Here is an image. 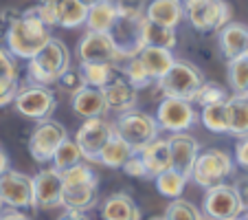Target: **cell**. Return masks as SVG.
Here are the masks:
<instances>
[{
  "label": "cell",
  "instance_id": "obj_4",
  "mask_svg": "<svg viewBox=\"0 0 248 220\" xmlns=\"http://www.w3.org/2000/svg\"><path fill=\"white\" fill-rule=\"evenodd\" d=\"M204 73L198 66L189 64V62H173V66L156 82V88L160 90L163 97H178V99H189L193 102L204 84Z\"/></svg>",
  "mask_w": 248,
  "mask_h": 220
},
{
  "label": "cell",
  "instance_id": "obj_29",
  "mask_svg": "<svg viewBox=\"0 0 248 220\" xmlns=\"http://www.w3.org/2000/svg\"><path fill=\"white\" fill-rule=\"evenodd\" d=\"M189 181H191L189 176H185V174H180L178 169L171 168V169H167V172L158 174V176L154 178V185H156L160 196L173 201V198H180L185 194V187H187Z\"/></svg>",
  "mask_w": 248,
  "mask_h": 220
},
{
  "label": "cell",
  "instance_id": "obj_31",
  "mask_svg": "<svg viewBox=\"0 0 248 220\" xmlns=\"http://www.w3.org/2000/svg\"><path fill=\"white\" fill-rule=\"evenodd\" d=\"M178 44V35L173 27H165L158 22H145V47H160L173 51Z\"/></svg>",
  "mask_w": 248,
  "mask_h": 220
},
{
  "label": "cell",
  "instance_id": "obj_12",
  "mask_svg": "<svg viewBox=\"0 0 248 220\" xmlns=\"http://www.w3.org/2000/svg\"><path fill=\"white\" fill-rule=\"evenodd\" d=\"M16 110L27 119H35V121H44L53 115V110L57 108L55 95L48 90V86L42 84H29L22 86L14 102Z\"/></svg>",
  "mask_w": 248,
  "mask_h": 220
},
{
  "label": "cell",
  "instance_id": "obj_13",
  "mask_svg": "<svg viewBox=\"0 0 248 220\" xmlns=\"http://www.w3.org/2000/svg\"><path fill=\"white\" fill-rule=\"evenodd\" d=\"M77 57L79 62H106V64L125 62L110 33L90 31V29L81 35L79 44H77Z\"/></svg>",
  "mask_w": 248,
  "mask_h": 220
},
{
  "label": "cell",
  "instance_id": "obj_41",
  "mask_svg": "<svg viewBox=\"0 0 248 220\" xmlns=\"http://www.w3.org/2000/svg\"><path fill=\"white\" fill-rule=\"evenodd\" d=\"M123 172L132 178H150V172H147V168H145V163H143L139 152L130 156V161L123 165Z\"/></svg>",
  "mask_w": 248,
  "mask_h": 220
},
{
  "label": "cell",
  "instance_id": "obj_30",
  "mask_svg": "<svg viewBox=\"0 0 248 220\" xmlns=\"http://www.w3.org/2000/svg\"><path fill=\"white\" fill-rule=\"evenodd\" d=\"M200 121L206 130L216 132V135H229V108H226V102L204 106L200 110Z\"/></svg>",
  "mask_w": 248,
  "mask_h": 220
},
{
  "label": "cell",
  "instance_id": "obj_19",
  "mask_svg": "<svg viewBox=\"0 0 248 220\" xmlns=\"http://www.w3.org/2000/svg\"><path fill=\"white\" fill-rule=\"evenodd\" d=\"M99 216H101V220H143L140 207L125 192L110 194L99 207Z\"/></svg>",
  "mask_w": 248,
  "mask_h": 220
},
{
  "label": "cell",
  "instance_id": "obj_6",
  "mask_svg": "<svg viewBox=\"0 0 248 220\" xmlns=\"http://www.w3.org/2000/svg\"><path fill=\"white\" fill-rule=\"evenodd\" d=\"M185 18L196 31H220L231 22L233 9L226 0H185Z\"/></svg>",
  "mask_w": 248,
  "mask_h": 220
},
{
  "label": "cell",
  "instance_id": "obj_51",
  "mask_svg": "<svg viewBox=\"0 0 248 220\" xmlns=\"http://www.w3.org/2000/svg\"><path fill=\"white\" fill-rule=\"evenodd\" d=\"M2 209H5V205H2V201H0V214H2Z\"/></svg>",
  "mask_w": 248,
  "mask_h": 220
},
{
  "label": "cell",
  "instance_id": "obj_28",
  "mask_svg": "<svg viewBox=\"0 0 248 220\" xmlns=\"http://www.w3.org/2000/svg\"><path fill=\"white\" fill-rule=\"evenodd\" d=\"M119 64H106V62H79V73L86 86L103 88L119 73Z\"/></svg>",
  "mask_w": 248,
  "mask_h": 220
},
{
  "label": "cell",
  "instance_id": "obj_42",
  "mask_svg": "<svg viewBox=\"0 0 248 220\" xmlns=\"http://www.w3.org/2000/svg\"><path fill=\"white\" fill-rule=\"evenodd\" d=\"M233 159H235V163H237L239 168L248 169V136H244V139H239L237 143H235Z\"/></svg>",
  "mask_w": 248,
  "mask_h": 220
},
{
  "label": "cell",
  "instance_id": "obj_3",
  "mask_svg": "<svg viewBox=\"0 0 248 220\" xmlns=\"http://www.w3.org/2000/svg\"><path fill=\"white\" fill-rule=\"evenodd\" d=\"M145 9L140 7H132V5H123L119 9V18L114 22L112 35L114 44L119 47L123 60H130V57H136L143 49H145Z\"/></svg>",
  "mask_w": 248,
  "mask_h": 220
},
{
  "label": "cell",
  "instance_id": "obj_20",
  "mask_svg": "<svg viewBox=\"0 0 248 220\" xmlns=\"http://www.w3.org/2000/svg\"><path fill=\"white\" fill-rule=\"evenodd\" d=\"M145 18L150 22L178 29L185 20V0H150L145 5Z\"/></svg>",
  "mask_w": 248,
  "mask_h": 220
},
{
  "label": "cell",
  "instance_id": "obj_37",
  "mask_svg": "<svg viewBox=\"0 0 248 220\" xmlns=\"http://www.w3.org/2000/svg\"><path fill=\"white\" fill-rule=\"evenodd\" d=\"M123 73H125V77L139 90L140 88H147V86L154 84V82H152V77L145 73V68L140 66V62L136 60V57H130V60H125V64H123Z\"/></svg>",
  "mask_w": 248,
  "mask_h": 220
},
{
  "label": "cell",
  "instance_id": "obj_50",
  "mask_svg": "<svg viewBox=\"0 0 248 220\" xmlns=\"http://www.w3.org/2000/svg\"><path fill=\"white\" fill-rule=\"evenodd\" d=\"M150 220H167L165 216H154V218H150Z\"/></svg>",
  "mask_w": 248,
  "mask_h": 220
},
{
  "label": "cell",
  "instance_id": "obj_26",
  "mask_svg": "<svg viewBox=\"0 0 248 220\" xmlns=\"http://www.w3.org/2000/svg\"><path fill=\"white\" fill-rule=\"evenodd\" d=\"M229 108V135L244 139L248 136V95H231L226 99Z\"/></svg>",
  "mask_w": 248,
  "mask_h": 220
},
{
  "label": "cell",
  "instance_id": "obj_17",
  "mask_svg": "<svg viewBox=\"0 0 248 220\" xmlns=\"http://www.w3.org/2000/svg\"><path fill=\"white\" fill-rule=\"evenodd\" d=\"M101 93H103V97H106L108 110H114V113H119V115L127 113V110H134L136 102H139V88L125 77L123 68L119 70L108 84L103 86Z\"/></svg>",
  "mask_w": 248,
  "mask_h": 220
},
{
  "label": "cell",
  "instance_id": "obj_32",
  "mask_svg": "<svg viewBox=\"0 0 248 220\" xmlns=\"http://www.w3.org/2000/svg\"><path fill=\"white\" fill-rule=\"evenodd\" d=\"M81 161H84V152H81V148L77 145V141L68 136V139L57 148L55 156H53V168H57L60 172H66V169H70L73 165L81 163Z\"/></svg>",
  "mask_w": 248,
  "mask_h": 220
},
{
  "label": "cell",
  "instance_id": "obj_22",
  "mask_svg": "<svg viewBox=\"0 0 248 220\" xmlns=\"http://www.w3.org/2000/svg\"><path fill=\"white\" fill-rule=\"evenodd\" d=\"M217 33H220V51L229 62L239 60V57L246 55L248 27H244V24H239V22H229Z\"/></svg>",
  "mask_w": 248,
  "mask_h": 220
},
{
  "label": "cell",
  "instance_id": "obj_45",
  "mask_svg": "<svg viewBox=\"0 0 248 220\" xmlns=\"http://www.w3.org/2000/svg\"><path fill=\"white\" fill-rule=\"evenodd\" d=\"M57 220H90L88 214L86 211H73V209H64L60 214V218Z\"/></svg>",
  "mask_w": 248,
  "mask_h": 220
},
{
  "label": "cell",
  "instance_id": "obj_21",
  "mask_svg": "<svg viewBox=\"0 0 248 220\" xmlns=\"http://www.w3.org/2000/svg\"><path fill=\"white\" fill-rule=\"evenodd\" d=\"M70 106L84 119L103 117L106 110H108V103H106V97H103L101 88H94V86H84L81 90H77V93L70 97Z\"/></svg>",
  "mask_w": 248,
  "mask_h": 220
},
{
  "label": "cell",
  "instance_id": "obj_34",
  "mask_svg": "<svg viewBox=\"0 0 248 220\" xmlns=\"http://www.w3.org/2000/svg\"><path fill=\"white\" fill-rule=\"evenodd\" d=\"M229 84L233 95H248V57L229 62Z\"/></svg>",
  "mask_w": 248,
  "mask_h": 220
},
{
  "label": "cell",
  "instance_id": "obj_40",
  "mask_svg": "<svg viewBox=\"0 0 248 220\" xmlns=\"http://www.w3.org/2000/svg\"><path fill=\"white\" fill-rule=\"evenodd\" d=\"M11 77H18V64H16V57L11 55L5 47H0V82L11 80Z\"/></svg>",
  "mask_w": 248,
  "mask_h": 220
},
{
  "label": "cell",
  "instance_id": "obj_7",
  "mask_svg": "<svg viewBox=\"0 0 248 220\" xmlns=\"http://www.w3.org/2000/svg\"><path fill=\"white\" fill-rule=\"evenodd\" d=\"M235 159L224 150H204L200 152L191 172V181L198 187L209 189L213 185L226 183L235 172Z\"/></svg>",
  "mask_w": 248,
  "mask_h": 220
},
{
  "label": "cell",
  "instance_id": "obj_15",
  "mask_svg": "<svg viewBox=\"0 0 248 220\" xmlns=\"http://www.w3.org/2000/svg\"><path fill=\"white\" fill-rule=\"evenodd\" d=\"M64 176L57 168H44L33 176V209H55L62 207Z\"/></svg>",
  "mask_w": 248,
  "mask_h": 220
},
{
  "label": "cell",
  "instance_id": "obj_5",
  "mask_svg": "<svg viewBox=\"0 0 248 220\" xmlns=\"http://www.w3.org/2000/svg\"><path fill=\"white\" fill-rule=\"evenodd\" d=\"M117 135L130 145L134 152H140L145 145H150L154 139H158V119L156 115H147L140 110H127L121 113L114 121Z\"/></svg>",
  "mask_w": 248,
  "mask_h": 220
},
{
  "label": "cell",
  "instance_id": "obj_18",
  "mask_svg": "<svg viewBox=\"0 0 248 220\" xmlns=\"http://www.w3.org/2000/svg\"><path fill=\"white\" fill-rule=\"evenodd\" d=\"M99 203V181L93 183H64L62 207L73 211H90Z\"/></svg>",
  "mask_w": 248,
  "mask_h": 220
},
{
  "label": "cell",
  "instance_id": "obj_49",
  "mask_svg": "<svg viewBox=\"0 0 248 220\" xmlns=\"http://www.w3.org/2000/svg\"><path fill=\"white\" fill-rule=\"evenodd\" d=\"M237 220H248V211H244V214L242 216H239V218Z\"/></svg>",
  "mask_w": 248,
  "mask_h": 220
},
{
  "label": "cell",
  "instance_id": "obj_11",
  "mask_svg": "<svg viewBox=\"0 0 248 220\" xmlns=\"http://www.w3.org/2000/svg\"><path fill=\"white\" fill-rule=\"evenodd\" d=\"M156 119H158L160 130L167 132H187L198 123L200 115L196 113L193 102L178 97H163L156 110Z\"/></svg>",
  "mask_w": 248,
  "mask_h": 220
},
{
  "label": "cell",
  "instance_id": "obj_52",
  "mask_svg": "<svg viewBox=\"0 0 248 220\" xmlns=\"http://www.w3.org/2000/svg\"><path fill=\"white\" fill-rule=\"evenodd\" d=\"M246 57H248V47H246Z\"/></svg>",
  "mask_w": 248,
  "mask_h": 220
},
{
  "label": "cell",
  "instance_id": "obj_44",
  "mask_svg": "<svg viewBox=\"0 0 248 220\" xmlns=\"http://www.w3.org/2000/svg\"><path fill=\"white\" fill-rule=\"evenodd\" d=\"M237 187V194L242 198V205H244V211H248V178H242V181L235 183Z\"/></svg>",
  "mask_w": 248,
  "mask_h": 220
},
{
  "label": "cell",
  "instance_id": "obj_10",
  "mask_svg": "<svg viewBox=\"0 0 248 220\" xmlns=\"http://www.w3.org/2000/svg\"><path fill=\"white\" fill-rule=\"evenodd\" d=\"M117 132L114 123H110L106 117H93V119H84V123L79 126L75 135L77 145L84 152V161L88 163H99V154L106 148L112 135Z\"/></svg>",
  "mask_w": 248,
  "mask_h": 220
},
{
  "label": "cell",
  "instance_id": "obj_16",
  "mask_svg": "<svg viewBox=\"0 0 248 220\" xmlns=\"http://www.w3.org/2000/svg\"><path fill=\"white\" fill-rule=\"evenodd\" d=\"M167 141H169V150H171V168L191 178L193 165H196L198 156H200L198 139L191 136L189 132H171L167 136Z\"/></svg>",
  "mask_w": 248,
  "mask_h": 220
},
{
  "label": "cell",
  "instance_id": "obj_9",
  "mask_svg": "<svg viewBox=\"0 0 248 220\" xmlns=\"http://www.w3.org/2000/svg\"><path fill=\"white\" fill-rule=\"evenodd\" d=\"M68 139V130L64 123L55 121V119H44L35 126V130L29 136V154L38 163H53L57 148Z\"/></svg>",
  "mask_w": 248,
  "mask_h": 220
},
{
  "label": "cell",
  "instance_id": "obj_46",
  "mask_svg": "<svg viewBox=\"0 0 248 220\" xmlns=\"http://www.w3.org/2000/svg\"><path fill=\"white\" fill-rule=\"evenodd\" d=\"M7 169H11V163H9V154L5 152V148L0 145V176L7 172Z\"/></svg>",
  "mask_w": 248,
  "mask_h": 220
},
{
  "label": "cell",
  "instance_id": "obj_2",
  "mask_svg": "<svg viewBox=\"0 0 248 220\" xmlns=\"http://www.w3.org/2000/svg\"><path fill=\"white\" fill-rule=\"evenodd\" d=\"M70 68V51L62 40L51 38L31 60L27 62V73L31 84L51 86Z\"/></svg>",
  "mask_w": 248,
  "mask_h": 220
},
{
  "label": "cell",
  "instance_id": "obj_14",
  "mask_svg": "<svg viewBox=\"0 0 248 220\" xmlns=\"http://www.w3.org/2000/svg\"><path fill=\"white\" fill-rule=\"evenodd\" d=\"M0 201L9 209H33V176L7 169L0 176Z\"/></svg>",
  "mask_w": 248,
  "mask_h": 220
},
{
  "label": "cell",
  "instance_id": "obj_24",
  "mask_svg": "<svg viewBox=\"0 0 248 220\" xmlns=\"http://www.w3.org/2000/svg\"><path fill=\"white\" fill-rule=\"evenodd\" d=\"M136 60L140 62V66L145 68V73L152 77V82H158L160 77L167 73L173 66L176 57L169 49H160V47H145L143 51L136 55Z\"/></svg>",
  "mask_w": 248,
  "mask_h": 220
},
{
  "label": "cell",
  "instance_id": "obj_39",
  "mask_svg": "<svg viewBox=\"0 0 248 220\" xmlns=\"http://www.w3.org/2000/svg\"><path fill=\"white\" fill-rule=\"evenodd\" d=\"M57 86H60L62 90H64V93H68L70 97H73V95L77 93V90H81L84 88V77H81V73L79 70H73V68H68L64 73V75L60 77V80H57Z\"/></svg>",
  "mask_w": 248,
  "mask_h": 220
},
{
  "label": "cell",
  "instance_id": "obj_47",
  "mask_svg": "<svg viewBox=\"0 0 248 220\" xmlns=\"http://www.w3.org/2000/svg\"><path fill=\"white\" fill-rule=\"evenodd\" d=\"M119 2H123V5H132V7H140L145 0H119Z\"/></svg>",
  "mask_w": 248,
  "mask_h": 220
},
{
  "label": "cell",
  "instance_id": "obj_27",
  "mask_svg": "<svg viewBox=\"0 0 248 220\" xmlns=\"http://www.w3.org/2000/svg\"><path fill=\"white\" fill-rule=\"evenodd\" d=\"M132 154H136V152L114 132L112 139L106 143V148H103L101 154H99V165H106V168H110V169H123V165L130 161Z\"/></svg>",
  "mask_w": 248,
  "mask_h": 220
},
{
  "label": "cell",
  "instance_id": "obj_43",
  "mask_svg": "<svg viewBox=\"0 0 248 220\" xmlns=\"http://www.w3.org/2000/svg\"><path fill=\"white\" fill-rule=\"evenodd\" d=\"M0 220H33V218L24 214V209H9V207H5L2 214H0Z\"/></svg>",
  "mask_w": 248,
  "mask_h": 220
},
{
  "label": "cell",
  "instance_id": "obj_25",
  "mask_svg": "<svg viewBox=\"0 0 248 220\" xmlns=\"http://www.w3.org/2000/svg\"><path fill=\"white\" fill-rule=\"evenodd\" d=\"M119 9H121V2L119 0H103L99 5L90 7L88 9V20H86V27L90 31H103L110 33L119 18Z\"/></svg>",
  "mask_w": 248,
  "mask_h": 220
},
{
  "label": "cell",
  "instance_id": "obj_48",
  "mask_svg": "<svg viewBox=\"0 0 248 220\" xmlns=\"http://www.w3.org/2000/svg\"><path fill=\"white\" fill-rule=\"evenodd\" d=\"M81 5H86L90 9V7H94V5H99V2H103V0H79Z\"/></svg>",
  "mask_w": 248,
  "mask_h": 220
},
{
  "label": "cell",
  "instance_id": "obj_35",
  "mask_svg": "<svg viewBox=\"0 0 248 220\" xmlns=\"http://www.w3.org/2000/svg\"><path fill=\"white\" fill-rule=\"evenodd\" d=\"M163 216L167 220H206L204 214H202V211L198 209L193 203L185 201L183 196L173 198V201L167 205V209H165Z\"/></svg>",
  "mask_w": 248,
  "mask_h": 220
},
{
  "label": "cell",
  "instance_id": "obj_36",
  "mask_svg": "<svg viewBox=\"0 0 248 220\" xmlns=\"http://www.w3.org/2000/svg\"><path fill=\"white\" fill-rule=\"evenodd\" d=\"M226 99H229V93H226L224 86L216 84V82H204V84L200 86V90H198L193 102H196L200 108H204V106H209V103L226 102Z\"/></svg>",
  "mask_w": 248,
  "mask_h": 220
},
{
  "label": "cell",
  "instance_id": "obj_38",
  "mask_svg": "<svg viewBox=\"0 0 248 220\" xmlns=\"http://www.w3.org/2000/svg\"><path fill=\"white\" fill-rule=\"evenodd\" d=\"M64 5V0H38V14L48 27H57L60 22V7Z\"/></svg>",
  "mask_w": 248,
  "mask_h": 220
},
{
  "label": "cell",
  "instance_id": "obj_1",
  "mask_svg": "<svg viewBox=\"0 0 248 220\" xmlns=\"http://www.w3.org/2000/svg\"><path fill=\"white\" fill-rule=\"evenodd\" d=\"M51 27L42 20L38 9H27L11 22L5 38V49L16 60H31L51 40Z\"/></svg>",
  "mask_w": 248,
  "mask_h": 220
},
{
  "label": "cell",
  "instance_id": "obj_23",
  "mask_svg": "<svg viewBox=\"0 0 248 220\" xmlns=\"http://www.w3.org/2000/svg\"><path fill=\"white\" fill-rule=\"evenodd\" d=\"M143 163H145L150 178H156L158 174L171 169V150H169V141L167 139H154L150 145H145L139 152Z\"/></svg>",
  "mask_w": 248,
  "mask_h": 220
},
{
  "label": "cell",
  "instance_id": "obj_33",
  "mask_svg": "<svg viewBox=\"0 0 248 220\" xmlns=\"http://www.w3.org/2000/svg\"><path fill=\"white\" fill-rule=\"evenodd\" d=\"M86 20H88V7L81 5L79 0H64V5L60 7V22H57V27L75 29L86 24Z\"/></svg>",
  "mask_w": 248,
  "mask_h": 220
},
{
  "label": "cell",
  "instance_id": "obj_8",
  "mask_svg": "<svg viewBox=\"0 0 248 220\" xmlns=\"http://www.w3.org/2000/svg\"><path fill=\"white\" fill-rule=\"evenodd\" d=\"M202 214L206 220H237L244 214V205L237 194V187L229 185V183H220V185L204 189Z\"/></svg>",
  "mask_w": 248,
  "mask_h": 220
}]
</instances>
